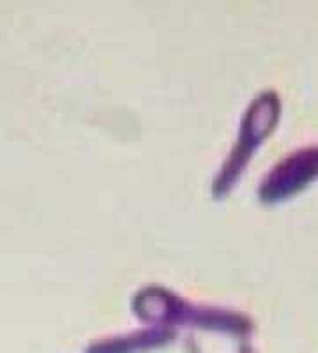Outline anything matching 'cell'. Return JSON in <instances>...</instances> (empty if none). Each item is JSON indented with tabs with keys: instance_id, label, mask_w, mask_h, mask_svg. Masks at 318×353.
<instances>
[{
	"instance_id": "7a4b0ae2",
	"label": "cell",
	"mask_w": 318,
	"mask_h": 353,
	"mask_svg": "<svg viewBox=\"0 0 318 353\" xmlns=\"http://www.w3.org/2000/svg\"><path fill=\"white\" fill-rule=\"evenodd\" d=\"M315 173H317V149L297 150L269 173L260 188V196L266 201L281 200L310 182Z\"/></svg>"
},
{
	"instance_id": "6da1fadb",
	"label": "cell",
	"mask_w": 318,
	"mask_h": 353,
	"mask_svg": "<svg viewBox=\"0 0 318 353\" xmlns=\"http://www.w3.org/2000/svg\"><path fill=\"white\" fill-rule=\"evenodd\" d=\"M278 112L279 103L274 92H266L258 99H255V103L246 113L244 121H242V132L239 143L235 145L234 154L226 161L225 168L218 179V191H223V188L235 181V176L239 175L242 166H246L257 143H260L266 138L267 132L274 128V122L278 119Z\"/></svg>"
}]
</instances>
